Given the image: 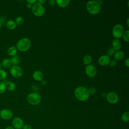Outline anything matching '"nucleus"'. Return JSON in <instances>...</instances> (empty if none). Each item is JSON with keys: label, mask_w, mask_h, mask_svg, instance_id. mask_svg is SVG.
I'll use <instances>...</instances> for the list:
<instances>
[{"label": "nucleus", "mask_w": 129, "mask_h": 129, "mask_svg": "<svg viewBox=\"0 0 129 129\" xmlns=\"http://www.w3.org/2000/svg\"><path fill=\"white\" fill-rule=\"evenodd\" d=\"M74 94L76 98L81 101L87 100L90 95L88 89L84 86L77 87L75 90Z\"/></svg>", "instance_id": "nucleus-1"}, {"label": "nucleus", "mask_w": 129, "mask_h": 129, "mask_svg": "<svg viewBox=\"0 0 129 129\" xmlns=\"http://www.w3.org/2000/svg\"><path fill=\"white\" fill-rule=\"evenodd\" d=\"M87 11L92 15L98 14L101 11V5L96 1H90L86 4Z\"/></svg>", "instance_id": "nucleus-2"}, {"label": "nucleus", "mask_w": 129, "mask_h": 129, "mask_svg": "<svg viewBox=\"0 0 129 129\" xmlns=\"http://www.w3.org/2000/svg\"><path fill=\"white\" fill-rule=\"evenodd\" d=\"M31 46L30 40L27 38H23L20 39L16 44L17 49L21 51H26L28 50Z\"/></svg>", "instance_id": "nucleus-3"}, {"label": "nucleus", "mask_w": 129, "mask_h": 129, "mask_svg": "<svg viewBox=\"0 0 129 129\" xmlns=\"http://www.w3.org/2000/svg\"><path fill=\"white\" fill-rule=\"evenodd\" d=\"M41 100V97L40 95L36 92L30 93L27 97V100L28 102L33 105L39 104Z\"/></svg>", "instance_id": "nucleus-4"}, {"label": "nucleus", "mask_w": 129, "mask_h": 129, "mask_svg": "<svg viewBox=\"0 0 129 129\" xmlns=\"http://www.w3.org/2000/svg\"><path fill=\"white\" fill-rule=\"evenodd\" d=\"M31 11L32 13L37 17H41L45 13L44 7L38 3H35L33 4L31 8Z\"/></svg>", "instance_id": "nucleus-5"}, {"label": "nucleus", "mask_w": 129, "mask_h": 129, "mask_svg": "<svg viewBox=\"0 0 129 129\" xmlns=\"http://www.w3.org/2000/svg\"><path fill=\"white\" fill-rule=\"evenodd\" d=\"M124 32V28L120 24H116L112 30V34L116 39L120 38L122 36Z\"/></svg>", "instance_id": "nucleus-6"}, {"label": "nucleus", "mask_w": 129, "mask_h": 129, "mask_svg": "<svg viewBox=\"0 0 129 129\" xmlns=\"http://www.w3.org/2000/svg\"><path fill=\"white\" fill-rule=\"evenodd\" d=\"M10 72L11 75L15 78H20L23 75V70L22 68L18 65L12 66L10 68Z\"/></svg>", "instance_id": "nucleus-7"}, {"label": "nucleus", "mask_w": 129, "mask_h": 129, "mask_svg": "<svg viewBox=\"0 0 129 129\" xmlns=\"http://www.w3.org/2000/svg\"><path fill=\"white\" fill-rule=\"evenodd\" d=\"M85 72L86 74L90 77H94L97 74V69L93 64H88L86 66Z\"/></svg>", "instance_id": "nucleus-8"}, {"label": "nucleus", "mask_w": 129, "mask_h": 129, "mask_svg": "<svg viewBox=\"0 0 129 129\" xmlns=\"http://www.w3.org/2000/svg\"><path fill=\"white\" fill-rule=\"evenodd\" d=\"M106 99L107 101L111 104H114L118 101V95L114 92H109L106 94Z\"/></svg>", "instance_id": "nucleus-9"}, {"label": "nucleus", "mask_w": 129, "mask_h": 129, "mask_svg": "<svg viewBox=\"0 0 129 129\" xmlns=\"http://www.w3.org/2000/svg\"><path fill=\"white\" fill-rule=\"evenodd\" d=\"M13 112L9 109H3L0 111V117L4 120H9L13 117Z\"/></svg>", "instance_id": "nucleus-10"}, {"label": "nucleus", "mask_w": 129, "mask_h": 129, "mask_svg": "<svg viewBox=\"0 0 129 129\" xmlns=\"http://www.w3.org/2000/svg\"><path fill=\"white\" fill-rule=\"evenodd\" d=\"M12 125L15 129H21L24 125V122L21 118L16 117L12 120Z\"/></svg>", "instance_id": "nucleus-11"}, {"label": "nucleus", "mask_w": 129, "mask_h": 129, "mask_svg": "<svg viewBox=\"0 0 129 129\" xmlns=\"http://www.w3.org/2000/svg\"><path fill=\"white\" fill-rule=\"evenodd\" d=\"M110 61V58L107 55H101L98 60V63L102 66H106L109 64Z\"/></svg>", "instance_id": "nucleus-12"}, {"label": "nucleus", "mask_w": 129, "mask_h": 129, "mask_svg": "<svg viewBox=\"0 0 129 129\" xmlns=\"http://www.w3.org/2000/svg\"><path fill=\"white\" fill-rule=\"evenodd\" d=\"M43 73L40 71H35L33 73L32 77L37 81H42L44 79Z\"/></svg>", "instance_id": "nucleus-13"}, {"label": "nucleus", "mask_w": 129, "mask_h": 129, "mask_svg": "<svg viewBox=\"0 0 129 129\" xmlns=\"http://www.w3.org/2000/svg\"><path fill=\"white\" fill-rule=\"evenodd\" d=\"M112 48L115 50H119L121 47V44L120 40L117 39H114L112 41Z\"/></svg>", "instance_id": "nucleus-14"}, {"label": "nucleus", "mask_w": 129, "mask_h": 129, "mask_svg": "<svg viewBox=\"0 0 129 129\" xmlns=\"http://www.w3.org/2000/svg\"><path fill=\"white\" fill-rule=\"evenodd\" d=\"M2 67L6 69H10L12 66V63L11 62V59L9 58H5L2 61Z\"/></svg>", "instance_id": "nucleus-15"}, {"label": "nucleus", "mask_w": 129, "mask_h": 129, "mask_svg": "<svg viewBox=\"0 0 129 129\" xmlns=\"http://www.w3.org/2000/svg\"><path fill=\"white\" fill-rule=\"evenodd\" d=\"M57 5L61 8L67 7L70 3V0H56L55 1Z\"/></svg>", "instance_id": "nucleus-16"}, {"label": "nucleus", "mask_w": 129, "mask_h": 129, "mask_svg": "<svg viewBox=\"0 0 129 129\" xmlns=\"http://www.w3.org/2000/svg\"><path fill=\"white\" fill-rule=\"evenodd\" d=\"M6 27L9 30H14L16 27V24L14 21L10 20L6 22Z\"/></svg>", "instance_id": "nucleus-17"}, {"label": "nucleus", "mask_w": 129, "mask_h": 129, "mask_svg": "<svg viewBox=\"0 0 129 129\" xmlns=\"http://www.w3.org/2000/svg\"><path fill=\"white\" fill-rule=\"evenodd\" d=\"M124 56V52L121 50H118L115 52L114 54V59L116 60H119L123 58Z\"/></svg>", "instance_id": "nucleus-18"}, {"label": "nucleus", "mask_w": 129, "mask_h": 129, "mask_svg": "<svg viewBox=\"0 0 129 129\" xmlns=\"http://www.w3.org/2000/svg\"><path fill=\"white\" fill-rule=\"evenodd\" d=\"M5 86H6V88L10 91H13L15 90L16 88L15 84L13 82H12L10 81L7 82L5 83Z\"/></svg>", "instance_id": "nucleus-19"}, {"label": "nucleus", "mask_w": 129, "mask_h": 129, "mask_svg": "<svg viewBox=\"0 0 129 129\" xmlns=\"http://www.w3.org/2000/svg\"><path fill=\"white\" fill-rule=\"evenodd\" d=\"M17 52V48L15 46H12L9 48L8 50V53L9 55L13 56L16 55Z\"/></svg>", "instance_id": "nucleus-20"}, {"label": "nucleus", "mask_w": 129, "mask_h": 129, "mask_svg": "<svg viewBox=\"0 0 129 129\" xmlns=\"http://www.w3.org/2000/svg\"><path fill=\"white\" fill-rule=\"evenodd\" d=\"M91 61H92V56L90 55L87 54L83 57V62L84 65L87 66L88 64H90Z\"/></svg>", "instance_id": "nucleus-21"}, {"label": "nucleus", "mask_w": 129, "mask_h": 129, "mask_svg": "<svg viewBox=\"0 0 129 129\" xmlns=\"http://www.w3.org/2000/svg\"><path fill=\"white\" fill-rule=\"evenodd\" d=\"M11 62L13 66H17L20 62V58L18 55H14L12 57L11 59Z\"/></svg>", "instance_id": "nucleus-22"}, {"label": "nucleus", "mask_w": 129, "mask_h": 129, "mask_svg": "<svg viewBox=\"0 0 129 129\" xmlns=\"http://www.w3.org/2000/svg\"><path fill=\"white\" fill-rule=\"evenodd\" d=\"M121 119L124 122H127L129 121V112L128 111L123 113L121 115Z\"/></svg>", "instance_id": "nucleus-23"}, {"label": "nucleus", "mask_w": 129, "mask_h": 129, "mask_svg": "<svg viewBox=\"0 0 129 129\" xmlns=\"http://www.w3.org/2000/svg\"><path fill=\"white\" fill-rule=\"evenodd\" d=\"M122 37L123 40L127 42L129 41V30H127L123 32V34L122 35Z\"/></svg>", "instance_id": "nucleus-24"}, {"label": "nucleus", "mask_w": 129, "mask_h": 129, "mask_svg": "<svg viewBox=\"0 0 129 129\" xmlns=\"http://www.w3.org/2000/svg\"><path fill=\"white\" fill-rule=\"evenodd\" d=\"M7 76V72L4 70H0V80H5Z\"/></svg>", "instance_id": "nucleus-25"}, {"label": "nucleus", "mask_w": 129, "mask_h": 129, "mask_svg": "<svg viewBox=\"0 0 129 129\" xmlns=\"http://www.w3.org/2000/svg\"><path fill=\"white\" fill-rule=\"evenodd\" d=\"M23 21H24L23 18L20 16H18L15 19V22L16 25H20L23 23Z\"/></svg>", "instance_id": "nucleus-26"}, {"label": "nucleus", "mask_w": 129, "mask_h": 129, "mask_svg": "<svg viewBox=\"0 0 129 129\" xmlns=\"http://www.w3.org/2000/svg\"><path fill=\"white\" fill-rule=\"evenodd\" d=\"M5 83L2 82H0V94L3 93L6 90Z\"/></svg>", "instance_id": "nucleus-27"}, {"label": "nucleus", "mask_w": 129, "mask_h": 129, "mask_svg": "<svg viewBox=\"0 0 129 129\" xmlns=\"http://www.w3.org/2000/svg\"><path fill=\"white\" fill-rule=\"evenodd\" d=\"M115 52V50L112 48V47H110L109 48L107 51V55L108 56H112L114 54Z\"/></svg>", "instance_id": "nucleus-28"}, {"label": "nucleus", "mask_w": 129, "mask_h": 129, "mask_svg": "<svg viewBox=\"0 0 129 129\" xmlns=\"http://www.w3.org/2000/svg\"><path fill=\"white\" fill-rule=\"evenodd\" d=\"M117 64V61L116 60H115L114 59H112V60H110V62H109V64L110 65V67H115Z\"/></svg>", "instance_id": "nucleus-29"}, {"label": "nucleus", "mask_w": 129, "mask_h": 129, "mask_svg": "<svg viewBox=\"0 0 129 129\" xmlns=\"http://www.w3.org/2000/svg\"><path fill=\"white\" fill-rule=\"evenodd\" d=\"M88 90H89V94H94L96 92V90L94 87H91L89 88V89H88Z\"/></svg>", "instance_id": "nucleus-30"}, {"label": "nucleus", "mask_w": 129, "mask_h": 129, "mask_svg": "<svg viewBox=\"0 0 129 129\" xmlns=\"http://www.w3.org/2000/svg\"><path fill=\"white\" fill-rule=\"evenodd\" d=\"M55 3H56V2H55V1H54V0H50V1H48V4H49L50 6H54L55 4Z\"/></svg>", "instance_id": "nucleus-31"}, {"label": "nucleus", "mask_w": 129, "mask_h": 129, "mask_svg": "<svg viewBox=\"0 0 129 129\" xmlns=\"http://www.w3.org/2000/svg\"><path fill=\"white\" fill-rule=\"evenodd\" d=\"M23 129H32V127L30 125L26 124H25L23 125Z\"/></svg>", "instance_id": "nucleus-32"}, {"label": "nucleus", "mask_w": 129, "mask_h": 129, "mask_svg": "<svg viewBox=\"0 0 129 129\" xmlns=\"http://www.w3.org/2000/svg\"><path fill=\"white\" fill-rule=\"evenodd\" d=\"M124 64L126 67H129V58H126L124 61Z\"/></svg>", "instance_id": "nucleus-33"}, {"label": "nucleus", "mask_w": 129, "mask_h": 129, "mask_svg": "<svg viewBox=\"0 0 129 129\" xmlns=\"http://www.w3.org/2000/svg\"><path fill=\"white\" fill-rule=\"evenodd\" d=\"M27 2H28V4H30L31 5L34 4L35 3H36V0H27Z\"/></svg>", "instance_id": "nucleus-34"}, {"label": "nucleus", "mask_w": 129, "mask_h": 129, "mask_svg": "<svg viewBox=\"0 0 129 129\" xmlns=\"http://www.w3.org/2000/svg\"><path fill=\"white\" fill-rule=\"evenodd\" d=\"M45 2H46L45 0H38V3L42 5V4H44Z\"/></svg>", "instance_id": "nucleus-35"}, {"label": "nucleus", "mask_w": 129, "mask_h": 129, "mask_svg": "<svg viewBox=\"0 0 129 129\" xmlns=\"http://www.w3.org/2000/svg\"><path fill=\"white\" fill-rule=\"evenodd\" d=\"M32 5H31V4H28H28L27 5V7L28 8V9H31V8H32Z\"/></svg>", "instance_id": "nucleus-36"}, {"label": "nucleus", "mask_w": 129, "mask_h": 129, "mask_svg": "<svg viewBox=\"0 0 129 129\" xmlns=\"http://www.w3.org/2000/svg\"><path fill=\"white\" fill-rule=\"evenodd\" d=\"M41 84L43 85H45L46 84V81H45V80H42V82H41Z\"/></svg>", "instance_id": "nucleus-37"}, {"label": "nucleus", "mask_w": 129, "mask_h": 129, "mask_svg": "<svg viewBox=\"0 0 129 129\" xmlns=\"http://www.w3.org/2000/svg\"><path fill=\"white\" fill-rule=\"evenodd\" d=\"M101 96L103 97H105L106 96V94L104 92H103L102 94H101Z\"/></svg>", "instance_id": "nucleus-38"}, {"label": "nucleus", "mask_w": 129, "mask_h": 129, "mask_svg": "<svg viewBox=\"0 0 129 129\" xmlns=\"http://www.w3.org/2000/svg\"><path fill=\"white\" fill-rule=\"evenodd\" d=\"M5 129H15V128L12 126H7Z\"/></svg>", "instance_id": "nucleus-39"}, {"label": "nucleus", "mask_w": 129, "mask_h": 129, "mask_svg": "<svg viewBox=\"0 0 129 129\" xmlns=\"http://www.w3.org/2000/svg\"><path fill=\"white\" fill-rule=\"evenodd\" d=\"M128 21H129V18H128L126 20V24H127V27H129V23H128Z\"/></svg>", "instance_id": "nucleus-40"}, {"label": "nucleus", "mask_w": 129, "mask_h": 129, "mask_svg": "<svg viewBox=\"0 0 129 129\" xmlns=\"http://www.w3.org/2000/svg\"><path fill=\"white\" fill-rule=\"evenodd\" d=\"M2 63L0 62V70L2 69Z\"/></svg>", "instance_id": "nucleus-41"}, {"label": "nucleus", "mask_w": 129, "mask_h": 129, "mask_svg": "<svg viewBox=\"0 0 129 129\" xmlns=\"http://www.w3.org/2000/svg\"><path fill=\"white\" fill-rule=\"evenodd\" d=\"M2 22H1V21H0V29L1 28V27H2Z\"/></svg>", "instance_id": "nucleus-42"}]
</instances>
